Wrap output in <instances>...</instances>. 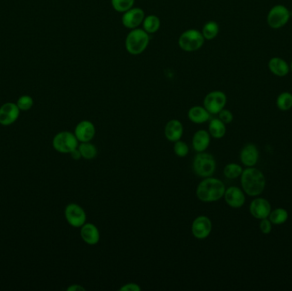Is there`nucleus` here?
<instances>
[{
  "instance_id": "nucleus-1",
  "label": "nucleus",
  "mask_w": 292,
  "mask_h": 291,
  "mask_svg": "<svg viewBox=\"0 0 292 291\" xmlns=\"http://www.w3.org/2000/svg\"><path fill=\"white\" fill-rule=\"evenodd\" d=\"M225 186L216 178H204L197 188V197L203 202H213L222 199L225 194Z\"/></svg>"
},
{
  "instance_id": "nucleus-2",
  "label": "nucleus",
  "mask_w": 292,
  "mask_h": 291,
  "mask_svg": "<svg viewBox=\"0 0 292 291\" xmlns=\"http://www.w3.org/2000/svg\"><path fill=\"white\" fill-rule=\"evenodd\" d=\"M241 184L244 191L249 197L262 194L266 187V178L261 170L248 167L241 174Z\"/></svg>"
},
{
  "instance_id": "nucleus-3",
  "label": "nucleus",
  "mask_w": 292,
  "mask_h": 291,
  "mask_svg": "<svg viewBox=\"0 0 292 291\" xmlns=\"http://www.w3.org/2000/svg\"><path fill=\"white\" fill-rule=\"evenodd\" d=\"M150 34L146 33L143 28H135L128 33L125 46L128 53L133 56H138L143 53L150 44Z\"/></svg>"
},
{
  "instance_id": "nucleus-4",
  "label": "nucleus",
  "mask_w": 292,
  "mask_h": 291,
  "mask_svg": "<svg viewBox=\"0 0 292 291\" xmlns=\"http://www.w3.org/2000/svg\"><path fill=\"white\" fill-rule=\"evenodd\" d=\"M216 169V161L211 154L199 152L196 155L192 162V170L200 178L211 177Z\"/></svg>"
},
{
  "instance_id": "nucleus-5",
  "label": "nucleus",
  "mask_w": 292,
  "mask_h": 291,
  "mask_svg": "<svg viewBox=\"0 0 292 291\" xmlns=\"http://www.w3.org/2000/svg\"><path fill=\"white\" fill-rule=\"evenodd\" d=\"M205 39L201 31L191 28L185 31L179 38V46L186 52H194L200 50L204 45Z\"/></svg>"
},
{
  "instance_id": "nucleus-6",
  "label": "nucleus",
  "mask_w": 292,
  "mask_h": 291,
  "mask_svg": "<svg viewBox=\"0 0 292 291\" xmlns=\"http://www.w3.org/2000/svg\"><path fill=\"white\" fill-rule=\"evenodd\" d=\"M54 150L63 154H70L79 146V141L75 135L71 132L63 131L55 135L52 140Z\"/></svg>"
},
{
  "instance_id": "nucleus-7",
  "label": "nucleus",
  "mask_w": 292,
  "mask_h": 291,
  "mask_svg": "<svg viewBox=\"0 0 292 291\" xmlns=\"http://www.w3.org/2000/svg\"><path fill=\"white\" fill-rule=\"evenodd\" d=\"M290 18L291 12L288 8L282 4H278L269 10L267 20L269 27L274 29H279L287 24Z\"/></svg>"
},
{
  "instance_id": "nucleus-8",
  "label": "nucleus",
  "mask_w": 292,
  "mask_h": 291,
  "mask_svg": "<svg viewBox=\"0 0 292 291\" xmlns=\"http://www.w3.org/2000/svg\"><path fill=\"white\" fill-rule=\"evenodd\" d=\"M227 97L222 90H213L205 96L203 107L210 114H218L225 108Z\"/></svg>"
},
{
  "instance_id": "nucleus-9",
  "label": "nucleus",
  "mask_w": 292,
  "mask_h": 291,
  "mask_svg": "<svg viewBox=\"0 0 292 291\" xmlns=\"http://www.w3.org/2000/svg\"><path fill=\"white\" fill-rule=\"evenodd\" d=\"M64 216L67 223L74 228H80L87 223V214L77 203H69L64 210Z\"/></svg>"
},
{
  "instance_id": "nucleus-10",
  "label": "nucleus",
  "mask_w": 292,
  "mask_h": 291,
  "mask_svg": "<svg viewBox=\"0 0 292 291\" xmlns=\"http://www.w3.org/2000/svg\"><path fill=\"white\" fill-rule=\"evenodd\" d=\"M145 17V11L142 10L141 8L133 7L130 10L122 13L121 22L126 28L132 30L135 28H138L143 23Z\"/></svg>"
},
{
  "instance_id": "nucleus-11",
  "label": "nucleus",
  "mask_w": 292,
  "mask_h": 291,
  "mask_svg": "<svg viewBox=\"0 0 292 291\" xmlns=\"http://www.w3.org/2000/svg\"><path fill=\"white\" fill-rule=\"evenodd\" d=\"M212 231V222L209 218L201 215L196 218L192 224L193 237L199 240L208 238Z\"/></svg>"
},
{
  "instance_id": "nucleus-12",
  "label": "nucleus",
  "mask_w": 292,
  "mask_h": 291,
  "mask_svg": "<svg viewBox=\"0 0 292 291\" xmlns=\"http://www.w3.org/2000/svg\"><path fill=\"white\" fill-rule=\"evenodd\" d=\"M20 111L17 104H3L0 107V124L2 126H10L13 124L19 118Z\"/></svg>"
},
{
  "instance_id": "nucleus-13",
  "label": "nucleus",
  "mask_w": 292,
  "mask_h": 291,
  "mask_svg": "<svg viewBox=\"0 0 292 291\" xmlns=\"http://www.w3.org/2000/svg\"><path fill=\"white\" fill-rule=\"evenodd\" d=\"M74 135L81 143L90 142L93 139L96 134V128L91 121L84 120L76 125L74 129Z\"/></svg>"
},
{
  "instance_id": "nucleus-14",
  "label": "nucleus",
  "mask_w": 292,
  "mask_h": 291,
  "mask_svg": "<svg viewBox=\"0 0 292 291\" xmlns=\"http://www.w3.org/2000/svg\"><path fill=\"white\" fill-rule=\"evenodd\" d=\"M271 205L265 198H256L249 205V212L253 217L263 220L269 217L271 213Z\"/></svg>"
},
{
  "instance_id": "nucleus-15",
  "label": "nucleus",
  "mask_w": 292,
  "mask_h": 291,
  "mask_svg": "<svg viewBox=\"0 0 292 291\" xmlns=\"http://www.w3.org/2000/svg\"><path fill=\"white\" fill-rule=\"evenodd\" d=\"M224 198L225 202L233 208H241L246 200L244 191L237 186H231L225 189Z\"/></svg>"
},
{
  "instance_id": "nucleus-16",
  "label": "nucleus",
  "mask_w": 292,
  "mask_h": 291,
  "mask_svg": "<svg viewBox=\"0 0 292 291\" xmlns=\"http://www.w3.org/2000/svg\"><path fill=\"white\" fill-rule=\"evenodd\" d=\"M81 237L88 245H96L100 240V232L94 224L86 223L81 226Z\"/></svg>"
},
{
  "instance_id": "nucleus-17",
  "label": "nucleus",
  "mask_w": 292,
  "mask_h": 291,
  "mask_svg": "<svg viewBox=\"0 0 292 291\" xmlns=\"http://www.w3.org/2000/svg\"><path fill=\"white\" fill-rule=\"evenodd\" d=\"M240 160L246 167H254L259 160V151L255 144H248L240 152Z\"/></svg>"
},
{
  "instance_id": "nucleus-18",
  "label": "nucleus",
  "mask_w": 292,
  "mask_h": 291,
  "mask_svg": "<svg viewBox=\"0 0 292 291\" xmlns=\"http://www.w3.org/2000/svg\"><path fill=\"white\" fill-rule=\"evenodd\" d=\"M184 133V128L180 121L171 120L166 124L164 128L165 137L170 142L180 140Z\"/></svg>"
},
{
  "instance_id": "nucleus-19",
  "label": "nucleus",
  "mask_w": 292,
  "mask_h": 291,
  "mask_svg": "<svg viewBox=\"0 0 292 291\" xmlns=\"http://www.w3.org/2000/svg\"><path fill=\"white\" fill-rule=\"evenodd\" d=\"M210 137L208 131L198 130L192 137V147L198 153L204 152L210 144Z\"/></svg>"
},
{
  "instance_id": "nucleus-20",
  "label": "nucleus",
  "mask_w": 292,
  "mask_h": 291,
  "mask_svg": "<svg viewBox=\"0 0 292 291\" xmlns=\"http://www.w3.org/2000/svg\"><path fill=\"white\" fill-rule=\"evenodd\" d=\"M188 118L192 123L203 124L209 121L210 114L203 106H193L188 111Z\"/></svg>"
},
{
  "instance_id": "nucleus-21",
  "label": "nucleus",
  "mask_w": 292,
  "mask_h": 291,
  "mask_svg": "<svg viewBox=\"0 0 292 291\" xmlns=\"http://www.w3.org/2000/svg\"><path fill=\"white\" fill-rule=\"evenodd\" d=\"M269 70L276 76L284 77L290 72V66L286 61L279 57H272L269 63Z\"/></svg>"
},
{
  "instance_id": "nucleus-22",
  "label": "nucleus",
  "mask_w": 292,
  "mask_h": 291,
  "mask_svg": "<svg viewBox=\"0 0 292 291\" xmlns=\"http://www.w3.org/2000/svg\"><path fill=\"white\" fill-rule=\"evenodd\" d=\"M208 133L210 136L215 138H222L225 136L226 127L223 121L219 118H214L208 123Z\"/></svg>"
},
{
  "instance_id": "nucleus-23",
  "label": "nucleus",
  "mask_w": 292,
  "mask_h": 291,
  "mask_svg": "<svg viewBox=\"0 0 292 291\" xmlns=\"http://www.w3.org/2000/svg\"><path fill=\"white\" fill-rule=\"evenodd\" d=\"M143 29L149 34H153L157 33L161 27V20L156 15H149L145 16V19L143 21Z\"/></svg>"
},
{
  "instance_id": "nucleus-24",
  "label": "nucleus",
  "mask_w": 292,
  "mask_h": 291,
  "mask_svg": "<svg viewBox=\"0 0 292 291\" xmlns=\"http://www.w3.org/2000/svg\"><path fill=\"white\" fill-rule=\"evenodd\" d=\"M219 32H220V27L218 23L215 21H209L208 22H206L202 29V34L203 35L205 41L214 40L215 38L217 37Z\"/></svg>"
},
{
  "instance_id": "nucleus-25",
  "label": "nucleus",
  "mask_w": 292,
  "mask_h": 291,
  "mask_svg": "<svg viewBox=\"0 0 292 291\" xmlns=\"http://www.w3.org/2000/svg\"><path fill=\"white\" fill-rule=\"evenodd\" d=\"M79 151L81 152V157L87 160H91L94 159L97 155V147L94 144H91L90 142H86V143H81L78 146Z\"/></svg>"
},
{
  "instance_id": "nucleus-26",
  "label": "nucleus",
  "mask_w": 292,
  "mask_h": 291,
  "mask_svg": "<svg viewBox=\"0 0 292 291\" xmlns=\"http://www.w3.org/2000/svg\"><path fill=\"white\" fill-rule=\"evenodd\" d=\"M269 221L273 224H282L286 222L289 217L288 212L282 208H275L269 214Z\"/></svg>"
},
{
  "instance_id": "nucleus-27",
  "label": "nucleus",
  "mask_w": 292,
  "mask_h": 291,
  "mask_svg": "<svg viewBox=\"0 0 292 291\" xmlns=\"http://www.w3.org/2000/svg\"><path fill=\"white\" fill-rule=\"evenodd\" d=\"M276 104L280 111H289L292 108V94L287 91L279 94L277 97Z\"/></svg>"
},
{
  "instance_id": "nucleus-28",
  "label": "nucleus",
  "mask_w": 292,
  "mask_h": 291,
  "mask_svg": "<svg viewBox=\"0 0 292 291\" xmlns=\"http://www.w3.org/2000/svg\"><path fill=\"white\" fill-rule=\"evenodd\" d=\"M243 168L240 165L237 163H229L224 167V175L229 179H234L240 177L243 173Z\"/></svg>"
},
{
  "instance_id": "nucleus-29",
  "label": "nucleus",
  "mask_w": 292,
  "mask_h": 291,
  "mask_svg": "<svg viewBox=\"0 0 292 291\" xmlns=\"http://www.w3.org/2000/svg\"><path fill=\"white\" fill-rule=\"evenodd\" d=\"M135 0H111V4L115 11L124 13L135 5Z\"/></svg>"
},
{
  "instance_id": "nucleus-30",
  "label": "nucleus",
  "mask_w": 292,
  "mask_h": 291,
  "mask_svg": "<svg viewBox=\"0 0 292 291\" xmlns=\"http://www.w3.org/2000/svg\"><path fill=\"white\" fill-rule=\"evenodd\" d=\"M17 105L21 111H29L34 106V99L28 95H23L18 98Z\"/></svg>"
},
{
  "instance_id": "nucleus-31",
  "label": "nucleus",
  "mask_w": 292,
  "mask_h": 291,
  "mask_svg": "<svg viewBox=\"0 0 292 291\" xmlns=\"http://www.w3.org/2000/svg\"><path fill=\"white\" fill-rule=\"evenodd\" d=\"M174 151H175V155L179 157H185L189 153L188 145L183 141H176L175 142Z\"/></svg>"
},
{
  "instance_id": "nucleus-32",
  "label": "nucleus",
  "mask_w": 292,
  "mask_h": 291,
  "mask_svg": "<svg viewBox=\"0 0 292 291\" xmlns=\"http://www.w3.org/2000/svg\"><path fill=\"white\" fill-rule=\"evenodd\" d=\"M219 119L223 121L225 124H229L233 121V114L228 110L223 109L218 114Z\"/></svg>"
},
{
  "instance_id": "nucleus-33",
  "label": "nucleus",
  "mask_w": 292,
  "mask_h": 291,
  "mask_svg": "<svg viewBox=\"0 0 292 291\" xmlns=\"http://www.w3.org/2000/svg\"><path fill=\"white\" fill-rule=\"evenodd\" d=\"M260 230L263 234H269L272 231V222L268 219L261 220Z\"/></svg>"
},
{
  "instance_id": "nucleus-34",
  "label": "nucleus",
  "mask_w": 292,
  "mask_h": 291,
  "mask_svg": "<svg viewBox=\"0 0 292 291\" xmlns=\"http://www.w3.org/2000/svg\"><path fill=\"white\" fill-rule=\"evenodd\" d=\"M121 291H140L141 287L135 283H128L120 288Z\"/></svg>"
},
{
  "instance_id": "nucleus-35",
  "label": "nucleus",
  "mask_w": 292,
  "mask_h": 291,
  "mask_svg": "<svg viewBox=\"0 0 292 291\" xmlns=\"http://www.w3.org/2000/svg\"><path fill=\"white\" fill-rule=\"evenodd\" d=\"M70 156L71 157L73 158V159L75 160V161H78V160H80L81 158H82V157H81V152H80V151H79V149H78V148H76V149L74 150V151H71Z\"/></svg>"
},
{
  "instance_id": "nucleus-36",
  "label": "nucleus",
  "mask_w": 292,
  "mask_h": 291,
  "mask_svg": "<svg viewBox=\"0 0 292 291\" xmlns=\"http://www.w3.org/2000/svg\"><path fill=\"white\" fill-rule=\"evenodd\" d=\"M86 289L80 285H72L67 289V291H85Z\"/></svg>"
},
{
  "instance_id": "nucleus-37",
  "label": "nucleus",
  "mask_w": 292,
  "mask_h": 291,
  "mask_svg": "<svg viewBox=\"0 0 292 291\" xmlns=\"http://www.w3.org/2000/svg\"><path fill=\"white\" fill-rule=\"evenodd\" d=\"M290 70L292 71V64H291V65H290Z\"/></svg>"
}]
</instances>
